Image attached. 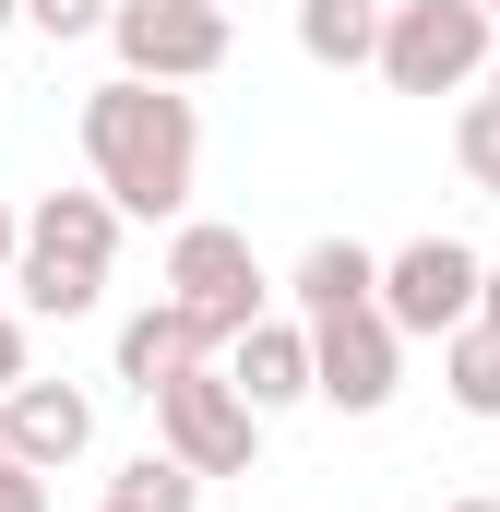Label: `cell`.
I'll use <instances>...</instances> for the list:
<instances>
[{"label":"cell","mask_w":500,"mask_h":512,"mask_svg":"<svg viewBox=\"0 0 500 512\" xmlns=\"http://www.w3.org/2000/svg\"><path fill=\"white\" fill-rule=\"evenodd\" d=\"M84 167H96V191L131 215H191V179H203V108L179 96V84H96L84 96Z\"/></svg>","instance_id":"obj_1"},{"label":"cell","mask_w":500,"mask_h":512,"mask_svg":"<svg viewBox=\"0 0 500 512\" xmlns=\"http://www.w3.org/2000/svg\"><path fill=\"white\" fill-rule=\"evenodd\" d=\"M108 262H120V203L108 191H48L24 203V239H12V286L36 322H84L108 298Z\"/></svg>","instance_id":"obj_2"},{"label":"cell","mask_w":500,"mask_h":512,"mask_svg":"<svg viewBox=\"0 0 500 512\" xmlns=\"http://www.w3.org/2000/svg\"><path fill=\"white\" fill-rule=\"evenodd\" d=\"M500 48V24L477 12V0H381V48L370 72L393 84V96H453V84H477Z\"/></svg>","instance_id":"obj_3"},{"label":"cell","mask_w":500,"mask_h":512,"mask_svg":"<svg viewBox=\"0 0 500 512\" xmlns=\"http://www.w3.org/2000/svg\"><path fill=\"white\" fill-rule=\"evenodd\" d=\"M167 298L215 334V358H227V334L239 322H262V251H250V227H227V215H179V239H167Z\"/></svg>","instance_id":"obj_4"},{"label":"cell","mask_w":500,"mask_h":512,"mask_svg":"<svg viewBox=\"0 0 500 512\" xmlns=\"http://www.w3.org/2000/svg\"><path fill=\"white\" fill-rule=\"evenodd\" d=\"M477 274L489 262L465 251L453 227H429V239H405V251H381V286H370V310L405 334V346H441L453 322H477Z\"/></svg>","instance_id":"obj_5"},{"label":"cell","mask_w":500,"mask_h":512,"mask_svg":"<svg viewBox=\"0 0 500 512\" xmlns=\"http://www.w3.org/2000/svg\"><path fill=\"white\" fill-rule=\"evenodd\" d=\"M108 48H120L131 84H203V72H227L239 24H227V0H120Z\"/></svg>","instance_id":"obj_6"},{"label":"cell","mask_w":500,"mask_h":512,"mask_svg":"<svg viewBox=\"0 0 500 512\" xmlns=\"http://www.w3.org/2000/svg\"><path fill=\"white\" fill-rule=\"evenodd\" d=\"M143 405H155V453H179L191 477H250L262 417L227 393V370H215V358H203V370H179V382H155Z\"/></svg>","instance_id":"obj_7"},{"label":"cell","mask_w":500,"mask_h":512,"mask_svg":"<svg viewBox=\"0 0 500 512\" xmlns=\"http://www.w3.org/2000/svg\"><path fill=\"white\" fill-rule=\"evenodd\" d=\"M310 393L334 417H381L405 393V334L381 310H346V322H310Z\"/></svg>","instance_id":"obj_8"},{"label":"cell","mask_w":500,"mask_h":512,"mask_svg":"<svg viewBox=\"0 0 500 512\" xmlns=\"http://www.w3.org/2000/svg\"><path fill=\"white\" fill-rule=\"evenodd\" d=\"M0 441H12L36 477H60V465L96 453V393H84V382H36V370H24V382L0 393Z\"/></svg>","instance_id":"obj_9"},{"label":"cell","mask_w":500,"mask_h":512,"mask_svg":"<svg viewBox=\"0 0 500 512\" xmlns=\"http://www.w3.org/2000/svg\"><path fill=\"white\" fill-rule=\"evenodd\" d=\"M215 370H227V393H239L250 417L310 405V322H298V310H286V322L262 310V322H239V334H227V358H215Z\"/></svg>","instance_id":"obj_10"},{"label":"cell","mask_w":500,"mask_h":512,"mask_svg":"<svg viewBox=\"0 0 500 512\" xmlns=\"http://www.w3.org/2000/svg\"><path fill=\"white\" fill-rule=\"evenodd\" d=\"M203 358H215V334H203L179 298H155V310H131V322H120V382H131V393L179 382V370H203Z\"/></svg>","instance_id":"obj_11"},{"label":"cell","mask_w":500,"mask_h":512,"mask_svg":"<svg viewBox=\"0 0 500 512\" xmlns=\"http://www.w3.org/2000/svg\"><path fill=\"white\" fill-rule=\"evenodd\" d=\"M370 286H381V251H358V239H310L286 274L298 322H346V310H370Z\"/></svg>","instance_id":"obj_12"},{"label":"cell","mask_w":500,"mask_h":512,"mask_svg":"<svg viewBox=\"0 0 500 512\" xmlns=\"http://www.w3.org/2000/svg\"><path fill=\"white\" fill-rule=\"evenodd\" d=\"M298 48H310L322 72H370V48H381V0H298Z\"/></svg>","instance_id":"obj_13"},{"label":"cell","mask_w":500,"mask_h":512,"mask_svg":"<svg viewBox=\"0 0 500 512\" xmlns=\"http://www.w3.org/2000/svg\"><path fill=\"white\" fill-rule=\"evenodd\" d=\"M441 393H453L465 417H500V334L489 322H453V334H441Z\"/></svg>","instance_id":"obj_14"},{"label":"cell","mask_w":500,"mask_h":512,"mask_svg":"<svg viewBox=\"0 0 500 512\" xmlns=\"http://www.w3.org/2000/svg\"><path fill=\"white\" fill-rule=\"evenodd\" d=\"M108 512H203V477L179 453H131L120 477H108Z\"/></svg>","instance_id":"obj_15"},{"label":"cell","mask_w":500,"mask_h":512,"mask_svg":"<svg viewBox=\"0 0 500 512\" xmlns=\"http://www.w3.org/2000/svg\"><path fill=\"white\" fill-rule=\"evenodd\" d=\"M108 12H120V0H24V24H36L48 48H72V36H108Z\"/></svg>","instance_id":"obj_16"},{"label":"cell","mask_w":500,"mask_h":512,"mask_svg":"<svg viewBox=\"0 0 500 512\" xmlns=\"http://www.w3.org/2000/svg\"><path fill=\"white\" fill-rule=\"evenodd\" d=\"M453 155H465V179H489V167H500V96H477V108L453 120Z\"/></svg>","instance_id":"obj_17"},{"label":"cell","mask_w":500,"mask_h":512,"mask_svg":"<svg viewBox=\"0 0 500 512\" xmlns=\"http://www.w3.org/2000/svg\"><path fill=\"white\" fill-rule=\"evenodd\" d=\"M0 512H48V477H36L12 441H0Z\"/></svg>","instance_id":"obj_18"},{"label":"cell","mask_w":500,"mask_h":512,"mask_svg":"<svg viewBox=\"0 0 500 512\" xmlns=\"http://www.w3.org/2000/svg\"><path fill=\"white\" fill-rule=\"evenodd\" d=\"M24 382V310H12V298H0V393Z\"/></svg>","instance_id":"obj_19"},{"label":"cell","mask_w":500,"mask_h":512,"mask_svg":"<svg viewBox=\"0 0 500 512\" xmlns=\"http://www.w3.org/2000/svg\"><path fill=\"white\" fill-rule=\"evenodd\" d=\"M477 322H489V334H500V262H489V274H477Z\"/></svg>","instance_id":"obj_20"},{"label":"cell","mask_w":500,"mask_h":512,"mask_svg":"<svg viewBox=\"0 0 500 512\" xmlns=\"http://www.w3.org/2000/svg\"><path fill=\"white\" fill-rule=\"evenodd\" d=\"M12 239H24V215H12V203H0V274H12Z\"/></svg>","instance_id":"obj_21"},{"label":"cell","mask_w":500,"mask_h":512,"mask_svg":"<svg viewBox=\"0 0 500 512\" xmlns=\"http://www.w3.org/2000/svg\"><path fill=\"white\" fill-rule=\"evenodd\" d=\"M477 84H489V96H500V48H489V72H477Z\"/></svg>","instance_id":"obj_22"},{"label":"cell","mask_w":500,"mask_h":512,"mask_svg":"<svg viewBox=\"0 0 500 512\" xmlns=\"http://www.w3.org/2000/svg\"><path fill=\"white\" fill-rule=\"evenodd\" d=\"M0 24H24V0H0Z\"/></svg>","instance_id":"obj_23"},{"label":"cell","mask_w":500,"mask_h":512,"mask_svg":"<svg viewBox=\"0 0 500 512\" xmlns=\"http://www.w3.org/2000/svg\"><path fill=\"white\" fill-rule=\"evenodd\" d=\"M477 191H489V203H500V167H489V179H477Z\"/></svg>","instance_id":"obj_24"},{"label":"cell","mask_w":500,"mask_h":512,"mask_svg":"<svg viewBox=\"0 0 500 512\" xmlns=\"http://www.w3.org/2000/svg\"><path fill=\"white\" fill-rule=\"evenodd\" d=\"M453 512H500V501H453Z\"/></svg>","instance_id":"obj_25"},{"label":"cell","mask_w":500,"mask_h":512,"mask_svg":"<svg viewBox=\"0 0 500 512\" xmlns=\"http://www.w3.org/2000/svg\"><path fill=\"white\" fill-rule=\"evenodd\" d=\"M477 12H489V24H500V0H477Z\"/></svg>","instance_id":"obj_26"},{"label":"cell","mask_w":500,"mask_h":512,"mask_svg":"<svg viewBox=\"0 0 500 512\" xmlns=\"http://www.w3.org/2000/svg\"><path fill=\"white\" fill-rule=\"evenodd\" d=\"M96 512H108V501H96Z\"/></svg>","instance_id":"obj_27"}]
</instances>
